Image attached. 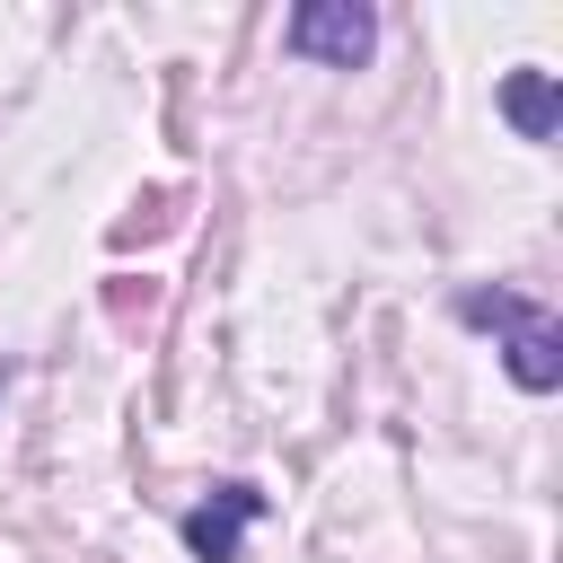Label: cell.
Returning a JSON list of instances; mask_svg holds the SVG:
<instances>
[{
    "label": "cell",
    "mask_w": 563,
    "mask_h": 563,
    "mask_svg": "<svg viewBox=\"0 0 563 563\" xmlns=\"http://www.w3.org/2000/svg\"><path fill=\"white\" fill-rule=\"evenodd\" d=\"M0 387H9V369H0Z\"/></svg>",
    "instance_id": "cell-5"
},
{
    "label": "cell",
    "mask_w": 563,
    "mask_h": 563,
    "mask_svg": "<svg viewBox=\"0 0 563 563\" xmlns=\"http://www.w3.org/2000/svg\"><path fill=\"white\" fill-rule=\"evenodd\" d=\"M501 114H510L519 141H554V123H563V88H554V70H510V79H501Z\"/></svg>",
    "instance_id": "cell-4"
},
{
    "label": "cell",
    "mask_w": 563,
    "mask_h": 563,
    "mask_svg": "<svg viewBox=\"0 0 563 563\" xmlns=\"http://www.w3.org/2000/svg\"><path fill=\"white\" fill-rule=\"evenodd\" d=\"M273 501L246 484V475H229V484H211L194 510H185V554L194 563H238V537H246V519H264Z\"/></svg>",
    "instance_id": "cell-3"
},
{
    "label": "cell",
    "mask_w": 563,
    "mask_h": 563,
    "mask_svg": "<svg viewBox=\"0 0 563 563\" xmlns=\"http://www.w3.org/2000/svg\"><path fill=\"white\" fill-rule=\"evenodd\" d=\"M282 44L299 62H325V70H361L369 44H378V9L369 0H299L282 18Z\"/></svg>",
    "instance_id": "cell-2"
},
{
    "label": "cell",
    "mask_w": 563,
    "mask_h": 563,
    "mask_svg": "<svg viewBox=\"0 0 563 563\" xmlns=\"http://www.w3.org/2000/svg\"><path fill=\"white\" fill-rule=\"evenodd\" d=\"M457 317L475 325V334H501V369L528 387V396H554L563 387V317L545 308V299H528V290H510V282H475V290H457Z\"/></svg>",
    "instance_id": "cell-1"
}]
</instances>
